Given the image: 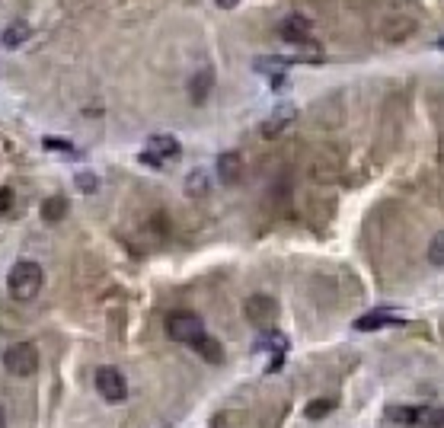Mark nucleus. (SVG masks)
I'll return each mask as SVG.
<instances>
[{
	"label": "nucleus",
	"instance_id": "obj_17",
	"mask_svg": "<svg viewBox=\"0 0 444 428\" xmlns=\"http://www.w3.org/2000/svg\"><path fill=\"white\" fill-rule=\"evenodd\" d=\"M387 415L393 422H399V425H419V409L415 406H390Z\"/></svg>",
	"mask_w": 444,
	"mask_h": 428
},
{
	"label": "nucleus",
	"instance_id": "obj_1",
	"mask_svg": "<svg viewBox=\"0 0 444 428\" xmlns=\"http://www.w3.org/2000/svg\"><path fill=\"white\" fill-rule=\"evenodd\" d=\"M7 288L16 301H32L42 288V265L32 263V259H20L7 275Z\"/></svg>",
	"mask_w": 444,
	"mask_h": 428
},
{
	"label": "nucleus",
	"instance_id": "obj_10",
	"mask_svg": "<svg viewBox=\"0 0 444 428\" xmlns=\"http://www.w3.org/2000/svg\"><path fill=\"white\" fill-rule=\"evenodd\" d=\"M147 151L160 160H173V157H179V141L173 135H154L147 141Z\"/></svg>",
	"mask_w": 444,
	"mask_h": 428
},
{
	"label": "nucleus",
	"instance_id": "obj_25",
	"mask_svg": "<svg viewBox=\"0 0 444 428\" xmlns=\"http://www.w3.org/2000/svg\"><path fill=\"white\" fill-rule=\"evenodd\" d=\"M141 163H147V166H163V160L154 157L151 151H144V154H141Z\"/></svg>",
	"mask_w": 444,
	"mask_h": 428
},
{
	"label": "nucleus",
	"instance_id": "obj_11",
	"mask_svg": "<svg viewBox=\"0 0 444 428\" xmlns=\"http://www.w3.org/2000/svg\"><path fill=\"white\" fill-rule=\"evenodd\" d=\"M192 348H195L208 364H221V361H224V348H221V342H218V339H211L208 332H202V336L192 342Z\"/></svg>",
	"mask_w": 444,
	"mask_h": 428
},
{
	"label": "nucleus",
	"instance_id": "obj_27",
	"mask_svg": "<svg viewBox=\"0 0 444 428\" xmlns=\"http://www.w3.org/2000/svg\"><path fill=\"white\" fill-rule=\"evenodd\" d=\"M0 428H7V413H3V406H0Z\"/></svg>",
	"mask_w": 444,
	"mask_h": 428
},
{
	"label": "nucleus",
	"instance_id": "obj_22",
	"mask_svg": "<svg viewBox=\"0 0 444 428\" xmlns=\"http://www.w3.org/2000/svg\"><path fill=\"white\" fill-rule=\"evenodd\" d=\"M77 189H80V192H96V176H93V173H77Z\"/></svg>",
	"mask_w": 444,
	"mask_h": 428
},
{
	"label": "nucleus",
	"instance_id": "obj_6",
	"mask_svg": "<svg viewBox=\"0 0 444 428\" xmlns=\"http://www.w3.org/2000/svg\"><path fill=\"white\" fill-rule=\"evenodd\" d=\"M279 36L285 38V42H291V45H304V42H310V36H313V23H310L304 13H291L279 23Z\"/></svg>",
	"mask_w": 444,
	"mask_h": 428
},
{
	"label": "nucleus",
	"instance_id": "obj_4",
	"mask_svg": "<svg viewBox=\"0 0 444 428\" xmlns=\"http://www.w3.org/2000/svg\"><path fill=\"white\" fill-rule=\"evenodd\" d=\"M243 313L253 326H269L275 323V316H279V301L269 297V294H253L246 304H243Z\"/></svg>",
	"mask_w": 444,
	"mask_h": 428
},
{
	"label": "nucleus",
	"instance_id": "obj_12",
	"mask_svg": "<svg viewBox=\"0 0 444 428\" xmlns=\"http://www.w3.org/2000/svg\"><path fill=\"white\" fill-rule=\"evenodd\" d=\"M211 87H214V74H211V71H198V74L188 80V99L195 105H202L205 99H208Z\"/></svg>",
	"mask_w": 444,
	"mask_h": 428
},
{
	"label": "nucleus",
	"instance_id": "obj_18",
	"mask_svg": "<svg viewBox=\"0 0 444 428\" xmlns=\"http://www.w3.org/2000/svg\"><path fill=\"white\" fill-rule=\"evenodd\" d=\"M64 214H68V198L54 195V198H48V202L42 205V218H45V221H61Z\"/></svg>",
	"mask_w": 444,
	"mask_h": 428
},
{
	"label": "nucleus",
	"instance_id": "obj_15",
	"mask_svg": "<svg viewBox=\"0 0 444 428\" xmlns=\"http://www.w3.org/2000/svg\"><path fill=\"white\" fill-rule=\"evenodd\" d=\"M208 186H211L208 173H205V170H192L188 179H186V195L188 198H202V195H208Z\"/></svg>",
	"mask_w": 444,
	"mask_h": 428
},
{
	"label": "nucleus",
	"instance_id": "obj_3",
	"mask_svg": "<svg viewBox=\"0 0 444 428\" xmlns=\"http://www.w3.org/2000/svg\"><path fill=\"white\" fill-rule=\"evenodd\" d=\"M166 332H170L176 342L192 346V342L205 332V323H202V316L188 313V310H176V313H170V320H166Z\"/></svg>",
	"mask_w": 444,
	"mask_h": 428
},
{
	"label": "nucleus",
	"instance_id": "obj_21",
	"mask_svg": "<svg viewBox=\"0 0 444 428\" xmlns=\"http://www.w3.org/2000/svg\"><path fill=\"white\" fill-rule=\"evenodd\" d=\"M429 263L431 265H444V233H438L429 246Z\"/></svg>",
	"mask_w": 444,
	"mask_h": 428
},
{
	"label": "nucleus",
	"instance_id": "obj_16",
	"mask_svg": "<svg viewBox=\"0 0 444 428\" xmlns=\"http://www.w3.org/2000/svg\"><path fill=\"white\" fill-rule=\"evenodd\" d=\"M419 428H444V409L441 406H422L419 409Z\"/></svg>",
	"mask_w": 444,
	"mask_h": 428
},
{
	"label": "nucleus",
	"instance_id": "obj_8",
	"mask_svg": "<svg viewBox=\"0 0 444 428\" xmlns=\"http://www.w3.org/2000/svg\"><path fill=\"white\" fill-rule=\"evenodd\" d=\"M240 176H243V157L237 151H224L218 157V179L224 186H234V182H240Z\"/></svg>",
	"mask_w": 444,
	"mask_h": 428
},
{
	"label": "nucleus",
	"instance_id": "obj_28",
	"mask_svg": "<svg viewBox=\"0 0 444 428\" xmlns=\"http://www.w3.org/2000/svg\"><path fill=\"white\" fill-rule=\"evenodd\" d=\"M438 48H441V52H444V38H438Z\"/></svg>",
	"mask_w": 444,
	"mask_h": 428
},
{
	"label": "nucleus",
	"instance_id": "obj_9",
	"mask_svg": "<svg viewBox=\"0 0 444 428\" xmlns=\"http://www.w3.org/2000/svg\"><path fill=\"white\" fill-rule=\"evenodd\" d=\"M294 115H297V109H294V105H279V109H275V112L262 121V128H259V131H262V138H279L281 131H285V128L294 121Z\"/></svg>",
	"mask_w": 444,
	"mask_h": 428
},
{
	"label": "nucleus",
	"instance_id": "obj_2",
	"mask_svg": "<svg viewBox=\"0 0 444 428\" xmlns=\"http://www.w3.org/2000/svg\"><path fill=\"white\" fill-rule=\"evenodd\" d=\"M3 368L13 377L36 374V368H38L36 346H32V342H13V346H7V352H3Z\"/></svg>",
	"mask_w": 444,
	"mask_h": 428
},
{
	"label": "nucleus",
	"instance_id": "obj_7",
	"mask_svg": "<svg viewBox=\"0 0 444 428\" xmlns=\"http://www.w3.org/2000/svg\"><path fill=\"white\" fill-rule=\"evenodd\" d=\"M406 320L397 316L393 310H371V313L358 316L355 320V330L358 332H374V330H387V326H403Z\"/></svg>",
	"mask_w": 444,
	"mask_h": 428
},
{
	"label": "nucleus",
	"instance_id": "obj_19",
	"mask_svg": "<svg viewBox=\"0 0 444 428\" xmlns=\"http://www.w3.org/2000/svg\"><path fill=\"white\" fill-rule=\"evenodd\" d=\"M336 409V399H313V403H307V419H326V415Z\"/></svg>",
	"mask_w": 444,
	"mask_h": 428
},
{
	"label": "nucleus",
	"instance_id": "obj_5",
	"mask_svg": "<svg viewBox=\"0 0 444 428\" xmlns=\"http://www.w3.org/2000/svg\"><path fill=\"white\" fill-rule=\"evenodd\" d=\"M96 390L103 393V399H109V403H121V399L128 397V383H125L119 368H99L96 371Z\"/></svg>",
	"mask_w": 444,
	"mask_h": 428
},
{
	"label": "nucleus",
	"instance_id": "obj_23",
	"mask_svg": "<svg viewBox=\"0 0 444 428\" xmlns=\"http://www.w3.org/2000/svg\"><path fill=\"white\" fill-rule=\"evenodd\" d=\"M48 147V151H64V154H71L74 151V147H71L68 141H61V138H45V141H42Z\"/></svg>",
	"mask_w": 444,
	"mask_h": 428
},
{
	"label": "nucleus",
	"instance_id": "obj_24",
	"mask_svg": "<svg viewBox=\"0 0 444 428\" xmlns=\"http://www.w3.org/2000/svg\"><path fill=\"white\" fill-rule=\"evenodd\" d=\"M13 208V189H0V214Z\"/></svg>",
	"mask_w": 444,
	"mask_h": 428
},
{
	"label": "nucleus",
	"instance_id": "obj_13",
	"mask_svg": "<svg viewBox=\"0 0 444 428\" xmlns=\"http://www.w3.org/2000/svg\"><path fill=\"white\" fill-rule=\"evenodd\" d=\"M288 64H291L288 58H256V64H253V68H256L259 74H269L272 83L279 87V83H281V74H285Z\"/></svg>",
	"mask_w": 444,
	"mask_h": 428
},
{
	"label": "nucleus",
	"instance_id": "obj_20",
	"mask_svg": "<svg viewBox=\"0 0 444 428\" xmlns=\"http://www.w3.org/2000/svg\"><path fill=\"white\" fill-rule=\"evenodd\" d=\"M259 348H272L275 355H285V348H288V339L281 336V332H269V336L262 339V346Z\"/></svg>",
	"mask_w": 444,
	"mask_h": 428
},
{
	"label": "nucleus",
	"instance_id": "obj_26",
	"mask_svg": "<svg viewBox=\"0 0 444 428\" xmlns=\"http://www.w3.org/2000/svg\"><path fill=\"white\" fill-rule=\"evenodd\" d=\"M214 3H218L221 10H234L237 3H240V0H214Z\"/></svg>",
	"mask_w": 444,
	"mask_h": 428
},
{
	"label": "nucleus",
	"instance_id": "obj_14",
	"mask_svg": "<svg viewBox=\"0 0 444 428\" xmlns=\"http://www.w3.org/2000/svg\"><path fill=\"white\" fill-rule=\"evenodd\" d=\"M29 36H32V29H29L26 23H10L7 29L0 32V45H7V48H20Z\"/></svg>",
	"mask_w": 444,
	"mask_h": 428
}]
</instances>
